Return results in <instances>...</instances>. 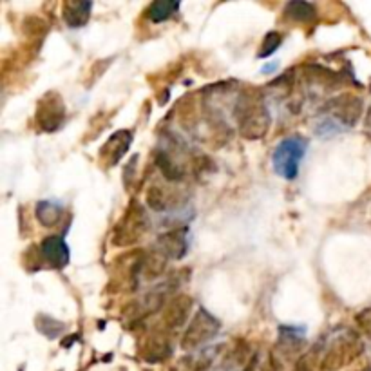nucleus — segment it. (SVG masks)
Segmentation results:
<instances>
[{
    "label": "nucleus",
    "instance_id": "nucleus-12",
    "mask_svg": "<svg viewBox=\"0 0 371 371\" xmlns=\"http://www.w3.org/2000/svg\"><path fill=\"white\" fill-rule=\"evenodd\" d=\"M357 323L358 326H360V330H363L367 337H371V308L364 310L363 313H358Z\"/></svg>",
    "mask_w": 371,
    "mask_h": 371
},
{
    "label": "nucleus",
    "instance_id": "nucleus-4",
    "mask_svg": "<svg viewBox=\"0 0 371 371\" xmlns=\"http://www.w3.org/2000/svg\"><path fill=\"white\" fill-rule=\"evenodd\" d=\"M42 250V259L53 268H64L69 263V248L65 245V241L58 236H49L40 245Z\"/></svg>",
    "mask_w": 371,
    "mask_h": 371
},
{
    "label": "nucleus",
    "instance_id": "nucleus-7",
    "mask_svg": "<svg viewBox=\"0 0 371 371\" xmlns=\"http://www.w3.org/2000/svg\"><path fill=\"white\" fill-rule=\"evenodd\" d=\"M62 205L58 201H40L36 205V217L43 227H55L62 217Z\"/></svg>",
    "mask_w": 371,
    "mask_h": 371
},
{
    "label": "nucleus",
    "instance_id": "nucleus-5",
    "mask_svg": "<svg viewBox=\"0 0 371 371\" xmlns=\"http://www.w3.org/2000/svg\"><path fill=\"white\" fill-rule=\"evenodd\" d=\"M130 142H133V133L129 130H120V133L112 134L109 142L105 143L104 149L100 151V156L109 161V165H114L120 161V158L127 152Z\"/></svg>",
    "mask_w": 371,
    "mask_h": 371
},
{
    "label": "nucleus",
    "instance_id": "nucleus-6",
    "mask_svg": "<svg viewBox=\"0 0 371 371\" xmlns=\"http://www.w3.org/2000/svg\"><path fill=\"white\" fill-rule=\"evenodd\" d=\"M91 2H65L64 4V20L69 27L86 26L91 15Z\"/></svg>",
    "mask_w": 371,
    "mask_h": 371
},
{
    "label": "nucleus",
    "instance_id": "nucleus-9",
    "mask_svg": "<svg viewBox=\"0 0 371 371\" xmlns=\"http://www.w3.org/2000/svg\"><path fill=\"white\" fill-rule=\"evenodd\" d=\"M180 4L177 2H152L147 9V18L154 24H160V22L168 20L177 11Z\"/></svg>",
    "mask_w": 371,
    "mask_h": 371
},
{
    "label": "nucleus",
    "instance_id": "nucleus-1",
    "mask_svg": "<svg viewBox=\"0 0 371 371\" xmlns=\"http://www.w3.org/2000/svg\"><path fill=\"white\" fill-rule=\"evenodd\" d=\"M306 151L308 142L301 136H288L283 142H279L272 156V165L277 176L288 180V182L295 180Z\"/></svg>",
    "mask_w": 371,
    "mask_h": 371
},
{
    "label": "nucleus",
    "instance_id": "nucleus-2",
    "mask_svg": "<svg viewBox=\"0 0 371 371\" xmlns=\"http://www.w3.org/2000/svg\"><path fill=\"white\" fill-rule=\"evenodd\" d=\"M65 118V109L62 104V96L56 93H49L48 96H43L39 104V111H36V120H39L40 129L46 133H53L62 126V121Z\"/></svg>",
    "mask_w": 371,
    "mask_h": 371
},
{
    "label": "nucleus",
    "instance_id": "nucleus-10",
    "mask_svg": "<svg viewBox=\"0 0 371 371\" xmlns=\"http://www.w3.org/2000/svg\"><path fill=\"white\" fill-rule=\"evenodd\" d=\"M39 330L53 339V337L60 335V332H64L65 326L62 323H58V321L51 319V317H40V319H39Z\"/></svg>",
    "mask_w": 371,
    "mask_h": 371
},
{
    "label": "nucleus",
    "instance_id": "nucleus-8",
    "mask_svg": "<svg viewBox=\"0 0 371 371\" xmlns=\"http://www.w3.org/2000/svg\"><path fill=\"white\" fill-rule=\"evenodd\" d=\"M286 18L295 22H311L316 18V8L310 2H290L285 8Z\"/></svg>",
    "mask_w": 371,
    "mask_h": 371
},
{
    "label": "nucleus",
    "instance_id": "nucleus-3",
    "mask_svg": "<svg viewBox=\"0 0 371 371\" xmlns=\"http://www.w3.org/2000/svg\"><path fill=\"white\" fill-rule=\"evenodd\" d=\"M217 328H220V324L214 321V317L208 316L207 311H199L194 323L190 324V328L187 330L183 344L185 346L201 344V342L208 341V339H212V337L216 335Z\"/></svg>",
    "mask_w": 371,
    "mask_h": 371
},
{
    "label": "nucleus",
    "instance_id": "nucleus-11",
    "mask_svg": "<svg viewBox=\"0 0 371 371\" xmlns=\"http://www.w3.org/2000/svg\"><path fill=\"white\" fill-rule=\"evenodd\" d=\"M281 46V35L279 33H268L267 36H264L263 43H261V51H259V58H267V56L274 55L276 53V49Z\"/></svg>",
    "mask_w": 371,
    "mask_h": 371
},
{
    "label": "nucleus",
    "instance_id": "nucleus-13",
    "mask_svg": "<svg viewBox=\"0 0 371 371\" xmlns=\"http://www.w3.org/2000/svg\"><path fill=\"white\" fill-rule=\"evenodd\" d=\"M276 69H277V64H270V65H267V67H264L263 73H268V71H276Z\"/></svg>",
    "mask_w": 371,
    "mask_h": 371
}]
</instances>
